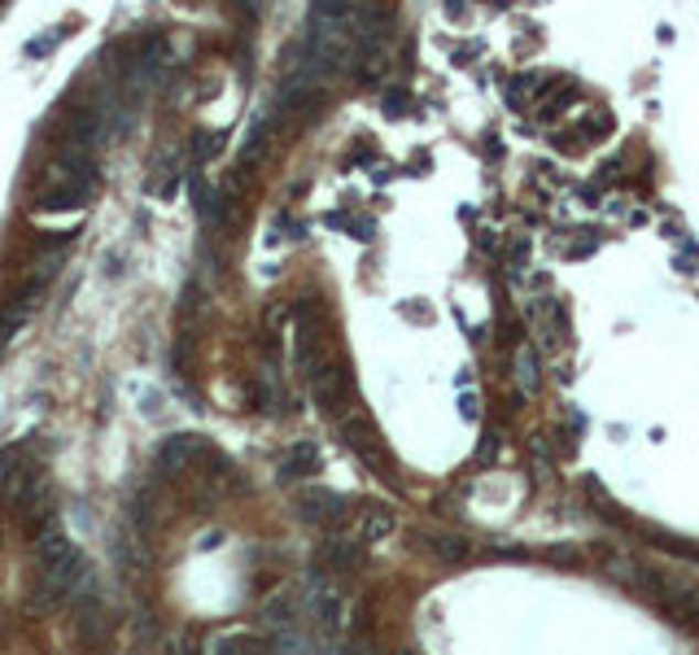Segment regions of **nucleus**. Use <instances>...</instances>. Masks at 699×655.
Listing matches in <instances>:
<instances>
[{
    "mask_svg": "<svg viewBox=\"0 0 699 655\" xmlns=\"http://www.w3.org/2000/svg\"><path fill=\"white\" fill-rule=\"evenodd\" d=\"M311 603H315V621H320V630L329 634V638H337L342 630H346V599L329 586V581H315V590H311Z\"/></svg>",
    "mask_w": 699,
    "mask_h": 655,
    "instance_id": "1",
    "label": "nucleus"
},
{
    "mask_svg": "<svg viewBox=\"0 0 699 655\" xmlns=\"http://www.w3.org/2000/svg\"><path fill=\"white\" fill-rule=\"evenodd\" d=\"M302 512H307L311 520L337 525V520L346 516V503H342L337 494H329V490H311V494H302Z\"/></svg>",
    "mask_w": 699,
    "mask_h": 655,
    "instance_id": "2",
    "label": "nucleus"
},
{
    "mask_svg": "<svg viewBox=\"0 0 699 655\" xmlns=\"http://www.w3.org/2000/svg\"><path fill=\"white\" fill-rule=\"evenodd\" d=\"M197 454H202V441H197V437H171V441L162 445V468H175V472H180V468H189Z\"/></svg>",
    "mask_w": 699,
    "mask_h": 655,
    "instance_id": "3",
    "label": "nucleus"
},
{
    "mask_svg": "<svg viewBox=\"0 0 699 655\" xmlns=\"http://www.w3.org/2000/svg\"><path fill=\"white\" fill-rule=\"evenodd\" d=\"M389 534H394V516H389V512H380V507L363 512V520H358V543L376 546L380 538H389Z\"/></svg>",
    "mask_w": 699,
    "mask_h": 655,
    "instance_id": "4",
    "label": "nucleus"
},
{
    "mask_svg": "<svg viewBox=\"0 0 699 655\" xmlns=\"http://www.w3.org/2000/svg\"><path fill=\"white\" fill-rule=\"evenodd\" d=\"M320 468V454H315V445H293L289 450V459L280 463V472L289 476V481H298V476H311Z\"/></svg>",
    "mask_w": 699,
    "mask_h": 655,
    "instance_id": "5",
    "label": "nucleus"
}]
</instances>
